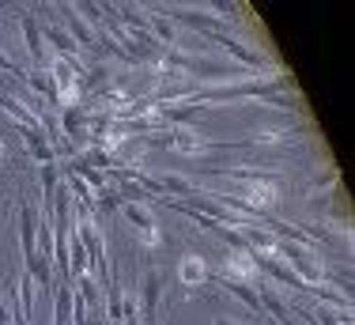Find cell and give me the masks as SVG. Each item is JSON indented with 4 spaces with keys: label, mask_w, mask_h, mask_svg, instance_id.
Returning <instances> with one entry per match:
<instances>
[{
    "label": "cell",
    "mask_w": 355,
    "mask_h": 325,
    "mask_svg": "<svg viewBox=\"0 0 355 325\" xmlns=\"http://www.w3.org/2000/svg\"><path fill=\"white\" fill-rule=\"evenodd\" d=\"M61 15H64V31L72 34V42L80 49H91L95 46V38H98V31H91L87 23L80 19V12H76V8H69V4H61Z\"/></svg>",
    "instance_id": "cell-11"
},
{
    "label": "cell",
    "mask_w": 355,
    "mask_h": 325,
    "mask_svg": "<svg viewBox=\"0 0 355 325\" xmlns=\"http://www.w3.org/2000/svg\"><path fill=\"white\" fill-rule=\"evenodd\" d=\"M80 325H98V322H91V318H87V322H80Z\"/></svg>",
    "instance_id": "cell-21"
},
{
    "label": "cell",
    "mask_w": 355,
    "mask_h": 325,
    "mask_svg": "<svg viewBox=\"0 0 355 325\" xmlns=\"http://www.w3.org/2000/svg\"><path fill=\"white\" fill-rule=\"evenodd\" d=\"M216 325H242V322H234V318H216Z\"/></svg>",
    "instance_id": "cell-20"
},
{
    "label": "cell",
    "mask_w": 355,
    "mask_h": 325,
    "mask_svg": "<svg viewBox=\"0 0 355 325\" xmlns=\"http://www.w3.org/2000/svg\"><path fill=\"white\" fill-rule=\"evenodd\" d=\"M53 325H72V284L53 288Z\"/></svg>",
    "instance_id": "cell-14"
},
{
    "label": "cell",
    "mask_w": 355,
    "mask_h": 325,
    "mask_svg": "<svg viewBox=\"0 0 355 325\" xmlns=\"http://www.w3.org/2000/svg\"><path fill=\"white\" fill-rule=\"evenodd\" d=\"M8 151H12V148H8V140H4V136H0V167H4V162H8Z\"/></svg>",
    "instance_id": "cell-19"
},
{
    "label": "cell",
    "mask_w": 355,
    "mask_h": 325,
    "mask_svg": "<svg viewBox=\"0 0 355 325\" xmlns=\"http://www.w3.org/2000/svg\"><path fill=\"white\" fill-rule=\"evenodd\" d=\"M302 129H306V122L295 114V117H287V122H276V125H257V129L250 133L246 144H250V148H253V144H291Z\"/></svg>",
    "instance_id": "cell-5"
},
{
    "label": "cell",
    "mask_w": 355,
    "mask_h": 325,
    "mask_svg": "<svg viewBox=\"0 0 355 325\" xmlns=\"http://www.w3.org/2000/svg\"><path fill=\"white\" fill-rule=\"evenodd\" d=\"M0 106H4V114L12 117L15 125H19V133H42V110H35L31 102H23L15 95H4Z\"/></svg>",
    "instance_id": "cell-7"
},
{
    "label": "cell",
    "mask_w": 355,
    "mask_h": 325,
    "mask_svg": "<svg viewBox=\"0 0 355 325\" xmlns=\"http://www.w3.org/2000/svg\"><path fill=\"white\" fill-rule=\"evenodd\" d=\"M38 31H42V42H49V49H53L57 57H64V61H80V46L72 42V34L61 27V23H42L38 19Z\"/></svg>",
    "instance_id": "cell-8"
},
{
    "label": "cell",
    "mask_w": 355,
    "mask_h": 325,
    "mask_svg": "<svg viewBox=\"0 0 355 325\" xmlns=\"http://www.w3.org/2000/svg\"><path fill=\"white\" fill-rule=\"evenodd\" d=\"M19 31H23V42H27L31 61H35V68H42V61H46V42H42L38 19H35L31 12H23V15H19Z\"/></svg>",
    "instance_id": "cell-10"
},
{
    "label": "cell",
    "mask_w": 355,
    "mask_h": 325,
    "mask_svg": "<svg viewBox=\"0 0 355 325\" xmlns=\"http://www.w3.org/2000/svg\"><path fill=\"white\" fill-rule=\"evenodd\" d=\"M208 42L223 46L227 53H231V57H234V61H239L242 68H250V72H265V68H268V65H265V57H261V53H253V49H246V46H242V42L231 34V31H216V34H208Z\"/></svg>",
    "instance_id": "cell-6"
},
{
    "label": "cell",
    "mask_w": 355,
    "mask_h": 325,
    "mask_svg": "<svg viewBox=\"0 0 355 325\" xmlns=\"http://www.w3.org/2000/svg\"><path fill=\"white\" fill-rule=\"evenodd\" d=\"M91 204H95V208L98 212H103V216H106V212H117V208H121V197H117V190H114V185H103V190H98L95 193V201H91Z\"/></svg>",
    "instance_id": "cell-17"
},
{
    "label": "cell",
    "mask_w": 355,
    "mask_h": 325,
    "mask_svg": "<svg viewBox=\"0 0 355 325\" xmlns=\"http://www.w3.org/2000/svg\"><path fill=\"white\" fill-rule=\"evenodd\" d=\"M38 208L31 201L19 204V246H23V258H35L38 253Z\"/></svg>",
    "instance_id": "cell-9"
},
{
    "label": "cell",
    "mask_w": 355,
    "mask_h": 325,
    "mask_svg": "<svg viewBox=\"0 0 355 325\" xmlns=\"http://www.w3.org/2000/svg\"><path fill=\"white\" fill-rule=\"evenodd\" d=\"M87 110H83V102L80 106H69V110H61V133L64 136H83V129H87Z\"/></svg>",
    "instance_id": "cell-15"
},
{
    "label": "cell",
    "mask_w": 355,
    "mask_h": 325,
    "mask_svg": "<svg viewBox=\"0 0 355 325\" xmlns=\"http://www.w3.org/2000/svg\"><path fill=\"white\" fill-rule=\"evenodd\" d=\"M121 212H125V219L132 224V231H155L159 227L148 204H121Z\"/></svg>",
    "instance_id": "cell-16"
},
{
    "label": "cell",
    "mask_w": 355,
    "mask_h": 325,
    "mask_svg": "<svg viewBox=\"0 0 355 325\" xmlns=\"http://www.w3.org/2000/svg\"><path fill=\"white\" fill-rule=\"evenodd\" d=\"M76 295L87 303V310L91 314H98L103 310V292H98V280L91 276V272H83V276H76Z\"/></svg>",
    "instance_id": "cell-13"
},
{
    "label": "cell",
    "mask_w": 355,
    "mask_h": 325,
    "mask_svg": "<svg viewBox=\"0 0 355 325\" xmlns=\"http://www.w3.org/2000/svg\"><path fill=\"white\" fill-rule=\"evenodd\" d=\"M19 136H23V144H27V151H31V159H35V162L46 167V162L57 159V148L46 140V133H19Z\"/></svg>",
    "instance_id": "cell-12"
},
{
    "label": "cell",
    "mask_w": 355,
    "mask_h": 325,
    "mask_svg": "<svg viewBox=\"0 0 355 325\" xmlns=\"http://www.w3.org/2000/svg\"><path fill=\"white\" fill-rule=\"evenodd\" d=\"M137 246L144 253H151V250H159V246H163V231H137Z\"/></svg>",
    "instance_id": "cell-18"
},
{
    "label": "cell",
    "mask_w": 355,
    "mask_h": 325,
    "mask_svg": "<svg viewBox=\"0 0 355 325\" xmlns=\"http://www.w3.org/2000/svg\"><path fill=\"white\" fill-rule=\"evenodd\" d=\"M163 15L171 23H182V27L200 31L205 38H208V34H216V31H227V19H219L216 8H166Z\"/></svg>",
    "instance_id": "cell-3"
},
{
    "label": "cell",
    "mask_w": 355,
    "mask_h": 325,
    "mask_svg": "<svg viewBox=\"0 0 355 325\" xmlns=\"http://www.w3.org/2000/svg\"><path fill=\"white\" fill-rule=\"evenodd\" d=\"M216 280L212 265L208 258H200V253H182V261H178V284L185 288L189 295H197L200 288H208Z\"/></svg>",
    "instance_id": "cell-4"
},
{
    "label": "cell",
    "mask_w": 355,
    "mask_h": 325,
    "mask_svg": "<svg viewBox=\"0 0 355 325\" xmlns=\"http://www.w3.org/2000/svg\"><path fill=\"white\" fill-rule=\"evenodd\" d=\"M276 258H280L306 288H314V284L321 288V280H325V261H321V253L314 250V242H280V238H276Z\"/></svg>",
    "instance_id": "cell-1"
},
{
    "label": "cell",
    "mask_w": 355,
    "mask_h": 325,
    "mask_svg": "<svg viewBox=\"0 0 355 325\" xmlns=\"http://www.w3.org/2000/svg\"><path fill=\"white\" fill-rule=\"evenodd\" d=\"M216 280H223V284H246V288L265 284V276H261V269H257L250 250H231V258L223 261V272Z\"/></svg>",
    "instance_id": "cell-2"
}]
</instances>
